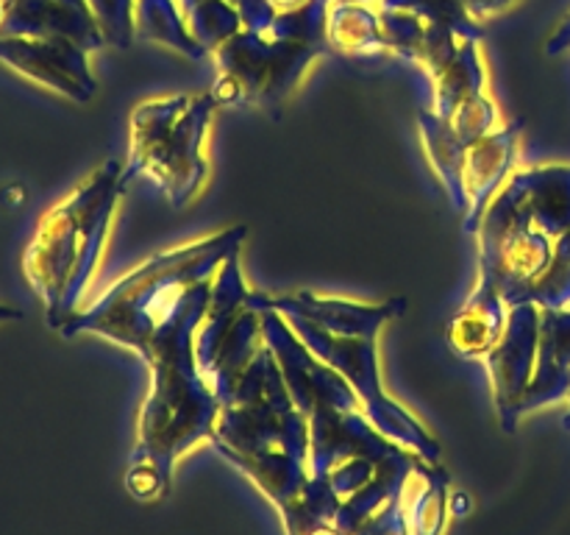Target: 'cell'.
<instances>
[{
  "mask_svg": "<svg viewBox=\"0 0 570 535\" xmlns=\"http://www.w3.org/2000/svg\"><path fill=\"white\" fill-rule=\"evenodd\" d=\"M239 226L170 251L117 282L92 310L76 312L59 329L65 338L100 332L134 346L156 371L148 405L139 418V446L128 466L126 488L137 499H159L170 488L173 460L195 440L215 435L220 401L206 390L189 357V334L206 312V282L217 262L237 254Z\"/></svg>",
  "mask_w": 570,
  "mask_h": 535,
  "instance_id": "cell-1",
  "label": "cell"
},
{
  "mask_svg": "<svg viewBox=\"0 0 570 535\" xmlns=\"http://www.w3.org/2000/svg\"><path fill=\"white\" fill-rule=\"evenodd\" d=\"M120 162L109 159L61 204L39 217L22 254V271L45 304L48 327L61 329L87 290L122 189Z\"/></svg>",
  "mask_w": 570,
  "mask_h": 535,
  "instance_id": "cell-2",
  "label": "cell"
},
{
  "mask_svg": "<svg viewBox=\"0 0 570 535\" xmlns=\"http://www.w3.org/2000/svg\"><path fill=\"white\" fill-rule=\"evenodd\" d=\"M212 95L206 98H165L150 100L134 111L131 173L148 171L159 178L173 206H184L200 189L206 176V159L200 156L206 123L212 115Z\"/></svg>",
  "mask_w": 570,
  "mask_h": 535,
  "instance_id": "cell-3",
  "label": "cell"
},
{
  "mask_svg": "<svg viewBox=\"0 0 570 535\" xmlns=\"http://www.w3.org/2000/svg\"><path fill=\"white\" fill-rule=\"evenodd\" d=\"M0 61L31 81L87 104L95 95V81L87 70L83 48L65 37H6L0 33Z\"/></svg>",
  "mask_w": 570,
  "mask_h": 535,
  "instance_id": "cell-4",
  "label": "cell"
},
{
  "mask_svg": "<svg viewBox=\"0 0 570 535\" xmlns=\"http://www.w3.org/2000/svg\"><path fill=\"white\" fill-rule=\"evenodd\" d=\"M0 33L6 37H65L81 48H98L100 37L89 26L83 6L67 0H14L6 6Z\"/></svg>",
  "mask_w": 570,
  "mask_h": 535,
  "instance_id": "cell-5",
  "label": "cell"
},
{
  "mask_svg": "<svg viewBox=\"0 0 570 535\" xmlns=\"http://www.w3.org/2000/svg\"><path fill=\"white\" fill-rule=\"evenodd\" d=\"M340 494L334 490L328 474L306 479L298 499L278 507L289 535H345L337 524Z\"/></svg>",
  "mask_w": 570,
  "mask_h": 535,
  "instance_id": "cell-6",
  "label": "cell"
},
{
  "mask_svg": "<svg viewBox=\"0 0 570 535\" xmlns=\"http://www.w3.org/2000/svg\"><path fill=\"white\" fill-rule=\"evenodd\" d=\"M22 312L11 304H0V323H9V321H20Z\"/></svg>",
  "mask_w": 570,
  "mask_h": 535,
  "instance_id": "cell-7",
  "label": "cell"
},
{
  "mask_svg": "<svg viewBox=\"0 0 570 535\" xmlns=\"http://www.w3.org/2000/svg\"><path fill=\"white\" fill-rule=\"evenodd\" d=\"M3 14H6V3L0 0V22H3Z\"/></svg>",
  "mask_w": 570,
  "mask_h": 535,
  "instance_id": "cell-8",
  "label": "cell"
}]
</instances>
